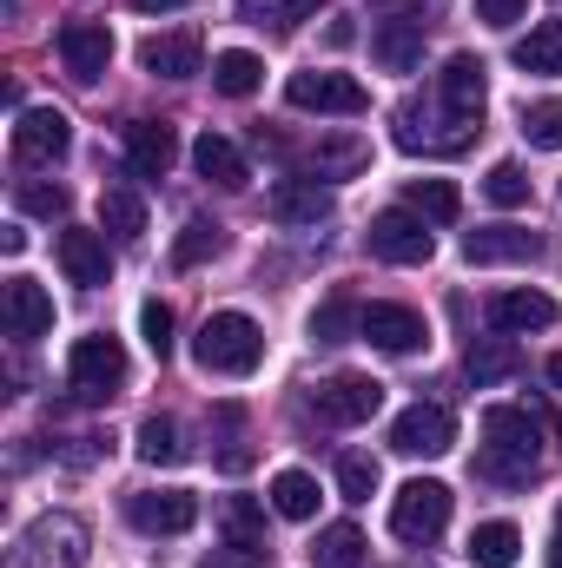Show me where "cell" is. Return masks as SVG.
<instances>
[{"instance_id": "obj_1", "label": "cell", "mask_w": 562, "mask_h": 568, "mask_svg": "<svg viewBox=\"0 0 562 568\" xmlns=\"http://www.w3.org/2000/svg\"><path fill=\"white\" fill-rule=\"evenodd\" d=\"M536 436H543V424H536L530 410H516V404L483 410V456H476V476L523 489V483L536 476V456H543Z\"/></svg>"}, {"instance_id": "obj_2", "label": "cell", "mask_w": 562, "mask_h": 568, "mask_svg": "<svg viewBox=\"0 0 562 568\" xmlns=\"http://www.w3.org/2000/svg\"><path fill=\"white\" fill-rule=\"evenodd\" d=\"M192 357H199V371H212V377H252V371L265 364V331H259L245 311H212V317L199 324V337H192Z\"/></svg>"}, {"instance_id": "obj_3", "label": "cell", "mask_w": 562, "mask_h": 568, "mask_svg": "<svg viewBox=\"0 0 562 568\" xmlns=\"http://www.w3.org/2000/svg\"><path fill=\"white\" fill-rule=\"evenodd\" d=\"M127 344L120 337H107V331H93V337H73V351H67V384H73V397L80 404H107L113 390H127Z\"/></svg>"}, {"instance_id": "obj_4", "label": "cell", "mask_w": 562, "mask_h": 568, "mask_svg": "<svg viewBox=\"0 0 562 568\" xmlns=\"http://www.w3.org/2000/svg\"><path fill=\"white\" fill-rule=\"evenodd\" d=\"M443 529H450V489H443V483L418 476V483H404V489L391 496V536H398V542L430 549Z\"/></svg>"}, {"instance_id": "obj_5", "label": "cell", "mask_w": 562, "mask_h": 568, "mask_svg": "<svg viewBox=\"0 0 562 568\" xmlns=\"http://www.w3.org/2000/svg\"><path fill=\"white\" fill-rule=\"evenodd\" d=\"M284 100L298 106V113H338V120H358V113H371V93H364V80H351V73H291L284 80Z\"/></svg>"}, {"instance_id": "obj_6", "label": "cell", "mask_w": 562, "mask_h": 568, "mask_svg": "<svg viewBox=\"0 0 562 568\" xmlns=\"http://www.w3.org/2000/svg\"><path fill=\"white\" fill-rule=\"evenodd\" d=\"M364 245H371V258H384V265H430V252H436L430 219H418L411 205L378 212V219H371V232H364Z\"/></svg>"}, {"instance_id": "obj_7", "label": "cell", "mask_w": 562, "mask_h": 568, "mask_svg": "<svg viewBox=\"0 0 562 568\" xmlns=\"http://www.w3.org/2000/svg\"><path fill=\"white\" fill-rule=\"evenodd\" d=\"M80 562H87V529L73 516H40L13 549V568H80Z\"/></svg>"}, {"instance_id": "obj_8", "label": "cell", "mask_w": 562, "mask_h": 568, "mask_svg": "<svg viewBox=\"0 0 562 568\" xmlns=\"http://www.w3.org/2000/svg\"><path fill=\"white\" fill-rule=\"evenodd\" d=\"M67 145H73V126H67L60 106H27L13 120V159L20 165H60Z\"/></svg>"}, {"instance_id": "obj_9", "label": "cell", "mask_w": 562, "mask_h": 568, "mask_svg": "<svg viewBox=\"0 0 562 568\" xmlns=\"http://www.w3.org/2000/svg\"><path fill=\"white\" fill-rule=\"evenodd\" d=\"M358 337L371 351H384V357H418L430 344V331H423V317L411 304H364V331Z\"/></svg>"}, {"instance_id": "obj_10", "label": "cell", "mask_w": 562, "mask_h": 568, "mask_svg": "<svg viewBox=\"0 0 562 568\" xmlns=\"http://www.w3.org/2000/svg\"><path fill=\"white\" fill-rule=\"evenodd\" d=\"M127 523L145 536H185L199 523V496L192 489H140V496H127Z\"/></svg>"}, {"instance_id": "obj_11", "label": "cell", "mask_w": 562, "mask_h": 568, "mask_svg": "<svg viewBox=\"0 0 562 568\" xmlns=\"http://www.w3.org/2000/svg\"><path fill=\"white\" fill-rule=\"evenodd\" d=\"M0 324H7V337H47L53 331V297H47V284L40 278H13L0 284Z\"/></svg>"}, {"instance_id": "obj_12", "label": "cell", "mask_w": 562, "mask_h": 568, "mask_svg": "<svg viewBox=\"0 0 562 568\" xmlns=\"http://www.w3.org/2000/svg\"><path fill=\"white\" fill-rule=\"evenodd\" d=\"M483 73H490V67H483L476 53H450L443 73H436V100H443L456 120H470V126H476L483 106H490V80H483Z\"/></svg>"}, {"instance_id": "obj_13", "label": "cell", "mask_w": 562, "mask_h": 568, "mask_svg": "<svg viewBox=\"0 0 562 568\" xmlns=\"http://www.w3.org/2000/svg\"><path fill=\"white\" fill-rule=\"evenodd\" d=\"M378 410H384V384H378V377L344 371V377L318 384V417H324V424H371Z\"/></svg>"}, {"instance_id": "obj_14", "label": "cell", "mask_w": 562, "mask_h": 568, "mask_svg": "<svg viewBox=\"0 0 562 568\" xmlns=\"http://www.w3.org/2000/svg\"><path fill=\"white\" fill-rule=\"evenodd\" d=\"M53 258H60L67 284H80V291H100V284L113 278V252H107V232L67 225V232H60V245H53Z\"/></svg>"}, {"instance_id": "obj_15", "label": "cell", "mask_w": 562, "mask_h": 568, "mask_svg": "<svg viewBox=\"0 0 562 568\" xmlns=\"http://www.w3.org/2000/svg\"><path fill=\"white\" fill-rule=\"evenodd\" d=\"M456 443V417L443 404H411L398 424H391V449L398 456H443Z\"/></svg>"}, {"instance_id": "obj_16", "label": "cell", "mask_w": 562, "mask_h": 568, "mask_svg": "<svg viewBox=\"0 0 562 568\" xmlns=\"http://www.w3.org/2000/svg\"><path fill=\"white\" fill-rule=\"evenodd\" d=\"M550 245H543V232H523V225H476L470 239H463V258L470 265H530V258H543Z\"/></svg>"}, {"instance_id": "obj_17", "label": "cell", "mask_w": 562, "mask_h": 568, "mask_svg": "<svg viewBox=\"0 0 562 568\" xmlns=\"http://www.w3.org/2000/svg\"><path fill=\"white\" fill-rule=\"evenodd\" d=\"M60 60H67L73 80L93 87V80L113 67V33H107V20H67V27H60Z\"/></svg>"}, {"instance_id": "obj_18", "label": "cell", "mask_w": 562, "mask_h": 568, "mask_svg": "<svg viewBox=\"0 0 562 568\" xmlns=\"http://www.w3.org/2000/svg\"><path fill=\"white\" fill-rule=\"evenodd\" d=\"M140 67L152 80H192V73H205V47H199V33L192 27H179V33H152L140 47Z\"/></svg>"}, {"instance_id": "obj_19", "label": "cell", "mask_w": 562, "mask_h": 568, "mask_svg": "<svg viewBox=\"0 0 562 568\" xmlns=\"http://www.w3.org/2000/svg\"><path fill=\"white\" fill-rule=\"evenodd\" d=\"M371 60H378L384 73H418L423 67V20H411V13L378 20V27H371Z\"/></svg>"}, {"instance_id": "obj_20", "label": "cell", "mask_w": 562, "mask_h": 568, "mask_svg": "<svg viewBox=\"0 0 562 568\" xmlns=\"http://www.w3.org/2000/svg\"><path fill=\"white\" fill-rule=\"evenodd\" d=\"M172 159H179V133L165 120H127V165L140 179H165Z\"/></svg>"}, {"instance_id": "obj_21", "label": "cell", "mask_w": 562, "mask_h": 568, "mask_svg": "<svg viewBox=\"0 0 562 568\" xmlns=\"http://www.w3.org/2000/svg\"><path fill=\"white\" fill-rule=\"evenodd\" d=\"M265 212L279 225H324L331 219V185H318V179H279L272 199H265Z\"/></svg>"}, {"instance_id": "obj_22", "label": "cell", "mask_w": 562, "mask_h": 568, "mask_svg": "<svg viewBox=\"0 0 562 568\" xmlns=\"http://www.w3.org/2000/svg\"><path fill=\"white\" fill-rule=\"evenodd\" d=\"M490 324H496V331H550V324H556V297H550V291H530V284L496 291V297H490Z\"/></svg>"}, {"instance_id": "obj_23", "label": "cell", "mask_w": 562, "mask_h": 568, "mask_svg": "<svg viewBox=\"0 0 562 568\" xmlns=\"http://www.w3.org/2000/svg\"><path fill=\"white\" fill-rule=\"evenodd\" d=\"M364 165H371V140L358 133H324L304 152V179H358Z\"/></svg>"}, {"instance_id": "obj_24", "label": "cell", "mask_w": 562, "mask_h": 568, "mask_svg": "<svg viewBox=\"0 0 562 568\" xmlns=\"http://www.w3.org/2000/svg\"><path fill=\"white\" fill-rule=\"evenodd\" d=\"M192 165H199V179H212V185H225V192L252 185V165H245V152L225 140V133H199V145H192Z\"/></svg>"}, {"instance_id": "obj_25", "label": "cell", "mask_w": 562, "mask_h": 568, "mask_svg": "<svg viewBox=\"0 0 562 568\" xmlns=\"http://www.w3.org/2000/svg\"><path fill=\"white\" fill-rule=\"evenodd\" d=\"M463 371H470L476 390H490V384H503V377L523 371V351H516L510 337H476V344L463 351Z\"/></svg>"}, {"instance_id": "obj_26", "label": "cell", "mask_w": 562, "mask_h": 568, "mask_svg": "<svg viewBox=\"0 0 562 568\" xmlns=\"http://www.w3.org/2000/svg\"><path fill=\"white\" fill-rule=\"evenodd\" d=\"M100 232H113L120 245L145 239V199L133 185H100Z\"/></svg>"}, {"instance_id": "obj_27", "label": "cell", "mask_w": 562, "mask_h": 568, "mask_svg": "<svg viewBox=\"0 0 562 568\" xmlns=\"http://www.w3.org/2000/svg\"><path fill=\"white\" fill-rule=\"evenodd\" d=\"M516 67L536 73V80H556L562 73V20H536V27L516 40Z\"/></svg>"}, {"instance_id": "obj_28", "label": "cell", "mask_w": 562, "mask_h": 568, "mask_svg": "<svg viewBox=\"0 0 562 568\" xmlns=\"http://www.w3.org/2000/svg\"><path fill=\"white\" fill-rule=\"evenodd\" d=\"M516 556H523L516 523H476L470 529V562L476 568H516Z\"/></svg>"}, {"instance_id": "obj_29", "label": "cell", "mask_w": 562, "mask_h": 568, "mask_svg": "<svg viewBox=\"0 0 562 568\" xmlns=\"http://www.w3.org/2000/svg\"><path fill=\"white\" fill-rule=\"evenodd\" d=\"M259 80H265V60H259V53H239V47H232V53L212 60V87H219L225 100H252Z\"/></svg>"}, {"instance_id": "obj_30", "label": "cell", "mask_w": 562, "mask_h": 568, "mask_svg": "<svg viewBox=\"0 0 562 568\" xmlns=\"http://www.w3.org/2000/svg\"><path fill=\"white\" fill-rule=\"evenodd\" d=\"M219 252H225V225H212V219H185V232L172 239V265H179V272L212 265Z\"/></svg>"}, {"instance_id": "obj_31", "label": "cell", "mask_w": 562, "mask_h": 568, "mask_svg": "<svg viewBox=\"0 0 562 568\" xmlns=\"http://www.w3.org/2000/svg\"><path fill=\"white\" fill-rule=\"evenodd\" d=\"M311 568H364V536H358V523H331V529H318V542H311Z\"/></svg>"}, {"instance_id": "obj_32", "label": "cell", "mask_w": 562, "mask_h": 568, "mask_svg": "<svg viewBox=\"0 0 562 568\" xmlns=\"http://www.w3.org/2000/svg\"><path fill=\"white\" fill-rule=\"evenodd\" d=\"M272 509H279L284 523H311L318 516V483L304 469H279L272 476Z\"/></svg>"}, {"instance_id": "obj_33", "label": "cell", "mask_w": 562, "mask_h": 568, "mask_svg": "<svg viewBox=\"0 0 562 568\" xmlns=\"http://www.w3.org/2000/svg\"><path fill=\"white\" fill-rule=\"evenodd\" d=\"M411 212H418V219H430V225H456L463 192H456L450 179H411Z\"/></svg>"}, {"instance_id": "obj_34", "label": "cell", "mask_w": 562, "mask_h": 568, "mask_svg": "<svg viewBox=\"0 0 562 568\" xmlns=\"http://www.w3.org/2000/svg\"><path fill=\"white\" fill-rule=\"evenodd\" d=\"M133 449H140V463H152V469H172V463H185V443H179V424H172V417H145Z\"/></svg>"}, {"instance_id": "obj_35", "label": "cell", "mask_w": 562, "mask_h": 568, "mask_svg": "<svg viewBox=\"0 0 562 568\" xmlns=\"http://www.w3.org/2000/svg\"><path fill=\"white\" fill-rule=\"evenodd\" d=\"M358 331H364V311H358L351 297H331V304L311 311V337H318V344H351Z\"/></svg>"}, {"instance_id": "obj_36", "label": "cell", "mask_w": 562, "mask_h": 568, "mask_svg": "<svg viewBox=\"0 0 562 568\" xmlns=\"http://www.w3.org/2000/svg\"><path fill=\"white\" fill-rule=\"evenodd\" d=\"M483 199H490V205H503V212L530 205V179H523V165H516V159H496V165H490V179H483Z\"/></svg>"}, {"instance_id": "obj_37", "label": "cell", "mask_w": 562, "mask_h": 568, "mask_svg": "<svg viewBox=\"0 0 562 568\" xmlns=\"http://www.w3.org/2000/svg\"><path fill=\"white\" fill-rule=\"evenodd\" d=\"M13 205H20V212H33V219H67L73 192H67V185H47V179H20Z\"/></svg>"}, {"instance_id": "obj_38", "label": "cell", "mask_w": 562, "mask_h": 568, "mask_svg": "<svg viewBox=\"0 0 562 568\" xmlns=\"http://www.w3.org/2000/svg\"><path fill=\"white\" fill-rule=\"evenodd\" d=\"M523 140L543 145V152H562V100H530L523 106Z\"/></svg>"}, {"instance_id": "obj_39", "label": "cell", "mask_w": 562, "mask_h": 568, "mask_svg": "<svg viewBox=\"0 0 562 568\" xmlns=\"http://www.w3.org/2000/svg\"><path fill=\"white\" fill-rule=\"evenodd\" d=\"M225 536L245 542V549H265V509H259L252 496H232V503H225Z\"/></svg>"}, {"instance_id": "obj_40", "label": "cell", "mask_w": 562, "mask_h": 568, "mask_svg": "<svg viewBox=\"0 0 562 568\" xmlns=\"http://www.w3.org/2000/svg\"><path fill=\"white\" fill-rule=\"evenodd\" d=\"M140 337H145V351L165 364L172 357V304H159V297H145L140 304Z\"/></svg>"}, {"instance_id": "obj_41", "label": "cell", "mask_w": 562, "mask_h": 568, "mask_svg": "<svg viewBox=\"0 0 562 568\" xmlns=\"http://www.w3.org/2000/svg\"><path fill=\"white\" fill-rule=\"evenodd\" d=\"M338 489H344V503H371L378 463H371V456H338Z\"/></svg>"}, {"instance_id": "obj_42", "label": "cell", "mask_w": 562, "mask_h": 568, "mask_svg": "<svg viewBox=\"0 0 562 568\" xmlns=\"http://www.w3.org/2000/svg\"><path fill=\"white\" fill-rule=\"evenodd\" d=\"M523 7H530V0H476V20L496 27V33H510V27L523 20Z\"/></svg>"}, {"instance_id": "obj_43", "label": "cell", "mask_w": 562, "mask_h": 568, "mask_svg": "<svg viewBox=\"0 0 562 568\" xmlns=\"http://www.w3.org/2000/svg\"><path fill=\"white\" fill-rule=\"evenodd\" d=\"M239 7V20H252V27H265V20H279L284 0H232Z\"/></svg>"}, {"instance_id": "obj_44", "label": "cell", "mask_w": 562, "mask_h": 568, "mask_svg": "<svg viewBox=\"0 0 562 568\" xmlns=\"http://www.w3.org/2000/svg\"><path fill=\"white\" fill-rule=\"evenodd\" d=\"M311 13H324V0H284V7H279V27H298V20H311Z\"/></svg>"}, {"instance_id": "obj_45", "label": "cell", "mask_w": 562, "mask_h": 568, "mask_svg": "<svg viewBox=\"0 0 562 568\" xmlns=\"http://www.w3.org/2000/svg\"><path fill=\"white\" fill-rule=\"evenodd\" d=\"M0 252H7V258H20V252H27V232H20V225H7V232H0Z\"/></svg>"}, {"instance_id": "obj_46", "label": "cell", "mask_w": 562, "mask_h": 568, "mask_svg": "<svg viewBox=\"0 0 562 568\" xmlns=\"http://www.w3.org/2000/svg\"><path fill=\"white\" fill-rule=\"evenodd\" d=\"M140 13H172V7H192V0H133Z\"/></svg>"}, {"instance_id": "obj_47", "label": "cell", "mask_w": 562, "mask_h": 568, "mask_svg": "<svg viewBox=\"0 0 562 568\" xmlns=\"http://www.w3.org/2000/svg\"><path fill=\"white\" fill-rule=\"evenodd\" d=\"M550 568H562V509H556V536H550Z\"/></svg>"}, {"instance_id": "obj_48", "label": "cell", "mask_w": 562, "mask_h": 568, "mask_svg": "<svg viewBox=\"0 0 562 568\" xmlns=\"http://www.w3.org/2000/svg\"><path fill=\"white\" fill-rule=\"evenodd\" d=\"M550 384H556V390H562V351H556V357H550Z\"/></svg>"}]
</instances>
